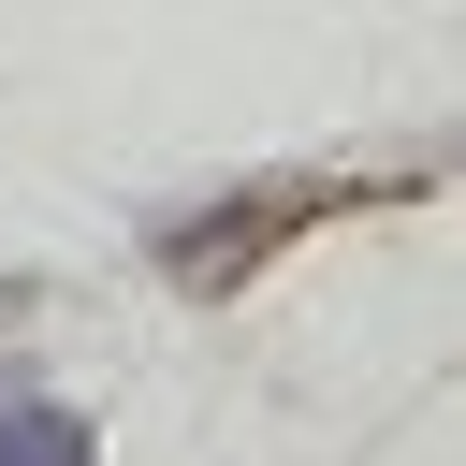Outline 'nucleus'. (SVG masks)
Here are the masks:
<instances>
[{
	"label": "nucleus",
	"mask_w": 466,
	"mask_h": 466,
	"mask_svg": "<svg viewBox=\"0 0 466 466\" xmlns=\"http://www.w3.org/2000/svg\"><path fill=\"white\" fill-rule=\"evenodd\" d=\"M0 466H87V437H73L58 408H15V422H0Z\"/></svg>",
	"instance_id": "nucleus-1"
}]
</instances>
